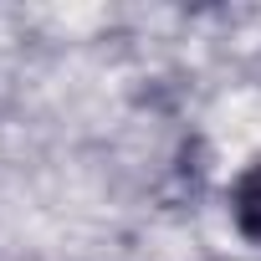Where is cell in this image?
Here are the masks:
<instances>
[{
  "instance_id": "obj_1",
  "label": "cell",
  "mask_w": 261,
  "mask_h": 261,
  "mask_svg": "<svg viewBox=\"0 0 261 261\" xmlns=\"http://www.w3.org/2000/svg\"><path fill=\"white\" fill-rule=\"evenodd\" d=\"M225 215H230L236 236L261 251V154L246 159L236 169V179L225 185Z\"/></svg>"
}]
</instances>
